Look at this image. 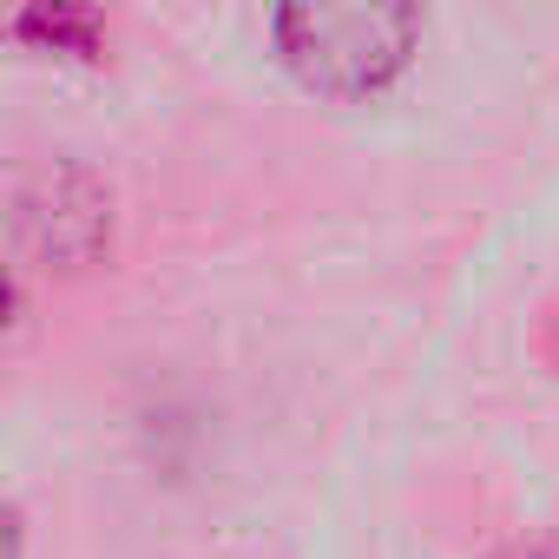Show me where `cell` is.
<instances>
[{
    "instance_id": "6da1fadb",
    "label": "cell",
    "mask_w": 559,
    "mask_h": 559,
    "mask_svg": "<svg viewBox=\"0 0 559 559\" xmlns=\"http://www.w3.org/2000/svg\"><path fill=\"white\" fill-rule=\"evenodd\" d=\"M276 60L323 99H369L415 60V0H276Z\"/></svg>"
},
{
    "instance_id": "7a4b0ae2",
    "label": "cell",
    "mask_w": 559,
    "mask_h": 559,
    "mask_svg": "<svg viewBox=\"0 0 559 559\" xmlns=\"http://www.w3.org/2000/svg\"><path fill=\"white\" fill-rule=\"evenodd\" d=\"M21 40L40 47V53H67V60H93L106 27H99V8L93 0H27L21 14Z\"/></svg>"
},
{
    "instance_id": "3957f363",
    "label": "cell",
    "mask_w": 559,
    "mask_h": 559,
    "mask_svg": "<svg viewBox=\"0 0 559 559\" xmlns=\"http://www.w3.org/2000/svg\"><path fill=\"white\" fill-rule=\"evenodd\" d=\"M493 559H559V539H513V546H500Z\"/></svg>"
},
{
    "instance_id": "277c9868",
    "label": "cell",
    "mask_w": 559,
    "mask_h": 559,
    "mask_svg": "<svg viewBox=\"0 0 559 559\" xmlns=\"http://www.w3.org/2000/svg\"><path fill=\"white\" fill-rule=\"evenodd\" d=\"M0 559H21V513L0 507Z\"/></svg>"
},
{
    "instance_id": "5b68a950",
    "label": "cell",
    "mask_w": 559,
    "mask_h": 559,
    "mask_svg": "<svg viewBox=\"0 0 559 559\" xmlns=\"http://www.w3.org/2000/svg\"><path fill=\"white\" fill-rule=\"evenodd\" d=\"M0 317H8V284H0Z\"/></svg>"
}]
</instances>
